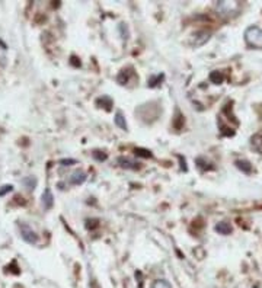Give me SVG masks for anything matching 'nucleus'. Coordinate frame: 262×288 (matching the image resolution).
I'll list each match as a JSON object with an SVG mask.
<instances>
[{
	"mask_svg": "<svg viewBox=\"0 0 262 288\" xmlns=\"http://www.w3.org/2000/svg\"><path fill=\"white\" fill-rule=\"evenodd\" d=\"M245 41L249 47L262 50V29L258 26H249L245 31Z\"/></svg>",
	"mask_w": 262,
	"mask_h": 288,
	"instance_id": "1",
	"label": "nucleus"
},
{
	"mask_svg": "<svg viewBox=\"0 0 262 288\" xmlns=\"http://www.w3.org/2000/svg\"><path fill=\"white\" fill-rule=\"evenodd\" d=\"M19 229H21V237L24 239L25 242L29 243V244H36L38 243V234L28 224L21 223Z\"/></svg>",
	"mask_w": 262,
	"mask_h": 288,
	"instance_id": "2",
	"label": "nucleus"
},
{
	"mask_svg": "<svg viewBox=\"0 0 262 288\" xmlns=\"http://www.w3.org/2000/svg\"><path fill=\"white\" fill-rule=\"evenodd\" d=\"M86 179H88L86 173L82 172V171H76V172L73 173L72 176L69 178V182L72 185H82Z\"/></svg>",
	"mask_w": 262,
	"mask_h": 288,
	"instance_id": "3",
	"label": "nucleus"
},
{
	"mask_svg": "<svg viewBox=\"0 0 262 288\" xmlns=\"http://www.w3.org/2000/svg\"><path fill=\"white\" fill-rule=\"evenodd\" d=\"M42 205L46 210H50V208L54 205V196H53V192L51 189H46L44 194H42Z\"/></svg>",
	"mask_w": 262,
	"mask_h": 288,
	"instance_id": "4",
	"label": "nucleus"
},
{
	"mask_svg": "<svg viewBox=\"0 0 262 288\" xmlns=\"http://www.w3.org/2000/svg\"><path fill=\"white\" fill-rule=\"evenodd\" d=\"M118 164L121 168H124V169H133V171H136V169H139L140 166V163H137V161H133L130 159H125V157H119L118 159Z\"/></svg>",
	"mask_w": 262,
	"mask_h": 288,
	"instance_id": "5",
	"label": "nucleus"
},
{
	"mask_svg": "<svg viewBox=\"0 0 262 288\" xmlns=\"http://www.w3.org/2000/svg\"><path fill=\"white\" fill-rule=\"evenodd\" d=\"M250 146H252V149L255 150L256 153L262 154V136L261 134H255V136L250 139Z\"/></svg>",
	"mask_w": 262,
	"mask_h": 288,
	"instance_id": "6",
	"label": "nucleus"
},
{
	"mask_svg": "<svg viewBox=\"0 0 262 288\" xmlns=\"http://www.w3.org/2000/svg\"><path fill=\"white\" fill-rule=\"evenodd\" d=\"M215 231H219L220 234H223V236H227V234H230L232 233V226L226 223V221H222V223H219L217 226H215Z\"/></svg>",
	"mask_w": 262,
	"mask_h": 288,
	"instance_id": "7",
	"label": "nucleus"
},
{
	"mask_svg": "<svg viewBox=\"0 0 262 288\" xmlns=\"http://www.w3.org/2000/svg\"><path fill=\"white\" fill-rule=\"evenodd\" d=\"M236 166L238 169H240L242 172L250 173L252 172V164L248 160H236Z\"/></svg>",
	"mask_w": 262,
	"mask_h": 288,
	"instance_id": "8",
	"label": "nucleus"
},
{
	"mask_svg": "<svg viewBox=\"0 0 262 288\" xmlns=\"http://www.w3.org/2000/svg\"><path fill=\"white\" fill-rule=\"evenodd\" d=\"M210 80H211V83L220 85L222 81L225 80V76H223L222 71H211V73H210Z\"/></svg>",
	"mask_w": 262,
	"mask_h": 288,
	"instance_id": "9",
	"label": "nucleus"
},
{
	"mask_svg": "<svg viewBox=\"0 0 262 288\" xmlns=\"http://www.w3.org/2000/svg\"><path fill=\"white\" fill-rule=\"evenodd\" d=\"M114 121H115V124H117L121 130H127V122H125V118L122 116L121 112H117V114H115Z\"/></svg>",
	"mask_w": 262,
	"mask_h": 288,
	"instance_id": "10",
	"label": "nucleus"
},
{
	"mask_svg": "<svg viewBox=\"0 0 262 288\" xmlns=\"http://www.w3.org/2000/svg\"><path fill=\"white\" fill-rule=\"evenodd\" d=\"M22 184H24L29 191H32L36 186V179L34 176H28V178H24V179H22Z\"/></svg>",
	"mask_w": 262,
	"mask_h": 288,
	"instance_id": "11",
	"label": "nucleus"
},
{
	"mask_svg": "<svg viewBox=\"0 0 262 288\" xmlns=\"http://www.w3.org/2000/svg\"><path fill=\"white\" fill-rule=\"evenodd\" d=\"M152 288H172V285L167 282L166 279H156L152 284Z\"/></svg>",
	"mask_w": 262,
	"mask_h": 288,
	"instance_id": "12",
	"label": "nucleus"
},
{
	"mask_svg": "<svg viewBox=\"0 0 262 288\" xmlns=\"http://www.w3.org/2000/svg\"><path fill=\"white\" fill-rule=\"evenodd\" d=\"M136 154L137 156H143V157H152V153L149 150L144 149H136Z\"/></svg>",
	"mask_w": 262,
	"mask_h": 288,
	"instance_id": "13",
	"label": "nucleus"
},
{
	"mask_svg": "<svg viewBox=\"0 0 262 288\" xmlns=\"http://www.w3.org/2000/svg\"><path fill=\"white\" fill-rule=\"evenodd\" d=\"M13 186L12 185H5V186H2V189H0V196H3L5 194H8V192H12Z\"/></svg>",
	"mask_w": 262,
	"mask_h": 288,
	"instance_id": "14",
	"label": "nucleus"
},
{
	"mask_svg": "<svg viewBox=\"0 0 262 288\" xmlns=\"http://www.w3.org/2000/svg\"><path fill=\"white\" fill-rule=\"evenodd\" d=\"M64 166H69V163H76V160H61Z\"/></svg>",
	"mask_w": 262,
	"mask_h": 288,
	"instance_id": "15",
	"label": "nucleus"
}]
</instances>
